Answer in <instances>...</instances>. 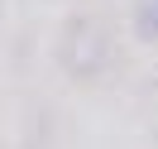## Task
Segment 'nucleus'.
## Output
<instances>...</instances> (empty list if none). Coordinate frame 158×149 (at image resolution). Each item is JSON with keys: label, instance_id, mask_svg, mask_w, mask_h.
<instances>
[{"label": "nucleus", "instance_id": "nucleus-1", "mask_svg": "<svg viewBox=\"0 0 158 149\" xmlns=\"http://www.w3.org/2000/svg\"><path fill=\"white\" fill-rule=\"evenodd\" d=\"M134 29H139V39H148V43L158 39V0H144V5H139Z\"/></svg>", "mask_w": 158, "mask_h": 149}]
</instances>
